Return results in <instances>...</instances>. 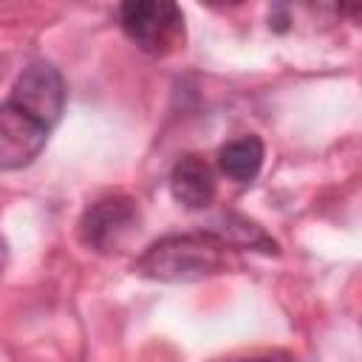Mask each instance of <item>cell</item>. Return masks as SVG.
Here are the masks:
<instances>
[{"label": "cell", "instance_id": "obj_1", "mask_svg": "<svg viewBox=\"0 0 362 362\" xmlns=\"http://www.w3.org/2000/svg\"><path fill=\"white\" fill-rule=\"evenodd\" d=\"M226 243L209 232L167 235L156 240L136 263V272L158 283H195L226 266Z\"/></svg>", "mask_w": 362, "mask_h": 362}, {"label": "cell", "instance_id": "obj_7", "mask_svg": "<svg viewBox=\"0 0 362 362\" xmlns=\"http://www.w3.org/2000/svg\"><path fill=\"white\" fill-rule=\"evenodd\" d=\"M263 153L266 150L257 136H238L218 150V167L226 178H232L238 184H249L260 173Z\"/></svg>", "mask_w": 362, "mask_h": 362}, {"label": "cell", "instance_id": "obj_6", "mask_svg": "<svg viewBox=\"0 0 362 362\" xmlns=\"http://www.w3.org/2000/svg\"><path fill=\"white\" fill-rule=\"evenodd\" d=\"M170 189H173V198L181 206H187V209H204L215 198V173H212V167L201 156L187 153V156H181L173 164Z\"/></svg>", "mask_w": 362, "mask_h": 362}, {"label": "cell", "instance_id": "obj_5", "mask_svg": "<svg viewBox=\"0 0 362 362\" xmlns=\"http://www.w3.org/2000/svg\"><path fill=\"white\" fill-rule=\"evenodd\" d=\"M48 127L14 107L11 102L0 105V170H20L31 164L45 147Z\"/></svg>", "mask_w": 362, "mask_h": 362}, {"label": "cell", "instance_id": "obj_2", "mask_svg": "<svg viewBox=\"0 0 362 362\" xmlns=\"http://www.w3.org/2000/svg\"><path fill=\"white\" fill-rule=\"evenodd\" d=\"M119 23L127 40L153 57L173 51L184 37V14L170 0H130L119 8Z\"/></svg>", "mask_w": 362, "mask_h": 362}, {"label": "cell", "instance_id": "obj_3", "mask_svg": "<svg viewBox=\"0 0 362 362\" xmlns=\"http://www.w3.org/2000/svg\"><path fill=\"white\" fill-rule=\"evenodd\" d=\"M141 212L133 198L127 195H110L96 204H90L79 218V240L102 255L119 252L139 229Z\"/></svg>", "mask_w": 362, "mask_h": 362}, {"label": "cell", "instance_id": "obj_9", "mask_svg": "<svg viewBox=\"0 0 362 362\" xmlns=\"http://www.w3.org/2000/svg\"><path fill=\"white\" fill-rule=\"evenodd\" d=\"M240 362H297V359L286 354H274V356H257V359H240Z\"/></svg>", "mask_w": 362, "mask_h": 362}, {"label": "cell", "instance_id": "obj_8", "mask_svg": "<svg viewBox=\"0 0 362 362\" xmlns=\"http://www.w3.org/2000/svg\"><path fill=\"white\" fill-rule=\"evenodd\" d=\"M209 235H215L226 246H249V249H260V252H277V243L257 223H252L240 215H226L223 226L209 229Z\"/></svg>", "mask_w": 362, "mask_h": 362}, {"label": "cell", "instance_id": "obj_4", "mask_svg": "<svg viewBox=\"0 0 362 362\" xmlns=\"http://www.w3.org/2000/svg\"><path fill=\"white\" fill-rule=\"evenodd\" d=\"M8 102L51 130L65 110V79L54 65L31 62L17 76Z\"/></svg>", "mask_w": 362, "mask_h": 362}]
</instances>
